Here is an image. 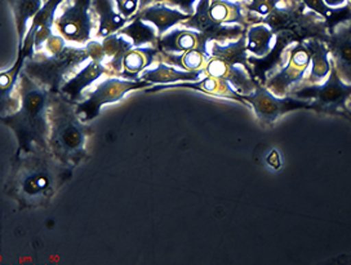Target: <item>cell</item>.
Masks as SVG:
<instances>
[{"label": "cell", "instance_id": "cell-3", "mask_svg": "<svg viewBox=\"0 0 351 265\" xmlns=\"http://www.w3.org/2000/svg\"><path fill=\"white\" fill-rule=\"evenodd\" d=\"M49 150L67 168L77 166L86 155L88 127L77 114V104L64 93H51L48 105Z\"/></svg>", "mask_w": 351, "mask_h": 265}, {"label": "cell", "instance_id": "cell-7", "mask_svg": "<svg viewBox=\"0 0 351 265\" xmlns=\"http://www.w3.org/2000/svg\"><path fill=\"white\" fill-rule=\"evenodd\" d=\"M285 65L267 78L265 86L276 96H288L292 89L302 84L308 74L311 56L305 42H295L285 52Z\"/></svg>", "mask_w": 351, "mask_h": 265}, {"label": "cell", "instance_id": "cell-15", "mask_svg": "<svg viewBox=\"0 0 351 265\" xmlns=\"http://www.w3.org/2000/svg\"><path fill=\"white\" fill-rule=\"evenodd\" d=\"M195 89L199 92H203L204 95L216 96L221 99L234 100L239 101L241 104H245L241 97V93L237 92V89L231 86L230 83L221 78L212 77V76H203L199 80L195 82H180V83H172V84H159L154 86L150 89H145L146 92H158L162 89Z\"/></svg>", "mask_w": 351, "mask_h": 265}, {"label": "cell", "instance_id": "cell-9", "mask_svg": "<svg viewBox=\"0 0 351 265\" xmlns=\"http://www.w3.org/2000/svg\"><path fill=\"white\" fill-rule=\"evenodd\" d=\"M65 1L66 0H47V1H44L43 7L40 8V11L38 12L32 20L27 34L25 36L23 45L19 49L16 62L11 67L14 73L21 74L26 60L29 57H32L35 52L43 51L45 42L49 39L51 35H53L52 29L55 27L57 10Z\"/></svg>", "mask_w": 351, "mask_h": 265}, {"label": "cell", "instance_id": "cell-18", "mask_svg": "<svg viewBox=\"0 0 351 265\" xmlns=\"http://www.w3.org/2000/svg\"><path fill=\"white\" fill-rule=\"evenodd\" d=\"M92 13L97 19L95 39H104L117 34L130 23L117 10L114 0H92Z\"/></svg>", "mask_w": 351, "mask_h": 265}, {"label": "cell", "instance_id": "cell-17", "mask_svg": "<svg viewBox=\"0 0 351 265\" xmlns=\"http://www.w3.org/2000/svg\"><path fill=\"white\" fill-rule=\"evenodd\" d=\"M137 16L141 17L145 23H152L155 26L159 38L191 17L180 11L178 8L165 4V1L154 3L143 11L138 12Z\"/></svg>", "mask_w": 351, "mask_h": 265}, {"label": "cell", "instance_id": "cell-20", "mask_svg": "<svg viewBox=\"0 0 351 265\" xmlns=\"http://www.w3.org/2000/svg\"><path fill=\"white\" fill-rule=\"evenodd\" d=\"M203 73L186 71L178 67H172L159 60L156 67H149L143 71L140 79L150 83L152 86L159 84H172L180 82H195L203 77Z\"/></svg>", "mask_w": 351, "mask_h": 265}, {"label": "cell", "instance_id": "cell-24", "mask_svg": "<svg viewBox=\"0 0 351 265\" xmlns=\"http://www.w3.org/2000/svg\"><path fill=\"white\" fill-rule=\"evenodd\" d=\"M209 14L219 25H239L248 27V19L241 0H210Z\"/></svg>", "mask_w": 351, "mask_h": 265}, {"label": "cell", "instance_id": "cell-34", "mask_svg": "<svg viewBox=\"0 0 351 265\" xmlns=\"http://www.w3.org/2000/svg\"><path fill=\"white\" fill-rule=\"evenodd\" d=\"M323 1L332 10H340L349 4L348 0H323Z\"/></svg>", "mask_w": 351, "mask_h": 265}, {"label": "cell", "instance_id": "cell-13", "mask_svg": "<svg viewBox=\"0 0 351 265\" xmlns=\"http://www.w3.org/2000/svg\"><path fill=\"white\" fill-rule=\"evenodd\" d=\"M208 38L197 30L187 27H175L162 35L156 43V48L162 54H184L189 51H200L209 54Z\"/></svg>", "mask_w": 351, "mask_h": 265}, {"label": "cell", "instance_id": "cell-36", "mask_svg": "<svg viewBox=\"0 0 351 265\" xmlns=\"http://www.w3.org/2000/svg\"><path fill=\"white\" fill-rule=\"evenodd\" d=\"M156 1H159V0H140V11L138 12L143 11L146 7L152 5V4L156 3Z\"/></svg>", "mask_w": 351, "mask_h": 265}, {"label": "cell", "instance_id": "cell-1", "mask_svg": "<svg viewBox=\"0 0 351 265\" xmlns=\"http://www.w3.org/2000/svg\"><path fill=\"white\" fill-rule=\"evenodd\" d=\"M66 168L51 150L17 155L8 193L21 207H44L60 188Z\"/></svg>", "mask_w": 351, "mask_h": 265}, {"label": "cell", "instance_id": "cell-8", "mask_svg": "<svg viewBox=\"0 0 351 265\" xmlns=\"http://www.w3.org/2000/svg\"><path fill=\"white\" fill-rule=\"evenodd\" d=\"M55 29L69 45L89 43L95 38L92 0L67 1L61 14L56 17Z\"/></svg>", "mask_w": 351, "mask_h": 265}, {"label": "cell", "instance_id": "cell-37", "mask_svg": "<svg viewBox=\"0 0 351 265\" xmlns=\"http://www.w3.org/2000/svg\"><path fill=\"white\" fill-rule=\"evenodd\" d=\"M348 111L351 114V100L349 101V104H348Z\"/></svg>", "mask_w": 351, "mask_h": 265}, {"label": "cell", "instance_id": "cell-10", "mask_svg": "<svg viewBox=\"0 0 351 265\" xmlns=\"http://www.w3.org/2000/svg\"><path fill=\"white\" fill-rule=\"evenodd\" d=\"M245 105L252 108L257 119L263 124H273L276 119L283 117L287 113L298 109L315 111L313 104L306 100H300L288 96H276L265 84L257 83L252 93L241 96Z\"/></svg>", "mask_w": 351, "mask_h": 265}, {"label": "cell", "instance_id": "cell-14", "mask_svg": "<svg viewBox=\"0 0 351 265\" xmlns=\"http://www.w3.org/2000/svg\"><path fill=\"white\" fill-rule=\"evenodd\" d=\"M204 76H212L228 80L241 96L252 93L257 84L252 79V71H250L248 69L241 65H231L212 56L204 69Z\"/></svg>", "mask_w": 351, "mask_h": 265}, {"label": "cell", "instance_id": "cell-27", "mask_svg": "<svg viewBox=\"0 0 351 265\" xmlns=\"http://www.w3.org/2000/svg\"><path fill=\"white\" fill-rule=\"evenodd\" d=\"M118 33L130 39L133 47L156 45L159 41V35L155 26L152 23H145L137 14Z\"/></svg>", "mask_w": 351, "mask_h": 265}, {"label": "cell", "instance_id": "cell-28", "mask_svg": "<svg viewBox=\"0 0 351 265\" xmlns=\"http://www.w3.org/2000/svg\"><path fill=\"white\" fill-rule=\"evenodd\" d=\"M160 61L165 64H169L172 67L186 70V71H197V73H203L204 69L208 64V60L210 55L203 54L200 51H189L184 54H159Z\"/></svg>", "mask_w": 351, "mask_h": 265}, {"label": "cell", "instance_id": "cell-4", "mask_svg": "<svg viewBox=\"0 0 351 265\" xmlns=\"http://www.w3.org/2000/svg\"><path fill=\"white\" fill-rule=\"evenodd\" d=\"M88 61L89 56L84 45H67L58 55H48L45 51L35 52L26 60L23 71L42 89L57 93L69 80L67 77Z\"/></svg>", "mask_w": 351, "mask_h": 265}, {"label": "cell", "instance_id": "cell-33", "mask_svg": "<svg viewBox=\"0 0 351 265\" xmlns=\"http://www.w3.org/2000/svg\"><path fill=\"white\" fill-rule=\"evenodd\" d=\"M165 1V4L178 8L180 11L186 13L189 16H193L195 12V4H197L199 0H159Z\"/></svg>", "mask_w": 351, "mask_h": 265}, {"label": "cell", "instance_id": "cell-21", "mask_svg": "<svg viewBox=\"0 0 351 265\" xmlns=\"http://www.w3.org/2000/svg\"><path fill=\"white\" fill-rule=\"evenodd\" d=\"M159 49L155 45L133 47L123 58L121 78L140 80L143 71L152 67L155 60L159 58Z\"/></svg>", "mask_w": 351, "mask_h": 265}, {"label": "cell", "instance_id": "cell-29", "mask_svg": "<svg viewBox=\"0 0 351 265\" xmlns=\"http://www.w3.org/2000/svg\"><path fill=\"white\" fill-rule=\"evenodd\" d=\"M297 1L302 3L308 11L317 13L322 19H324L327 23L332 21L333 23V27L336 25H339V23L351 20V5L348 11L342 12L345 11V8L346 7H343V8H340V10H332V8H329L328 5L323 0H297Z\"/></svg>", "mask_w": 351, "mask_h": 265}, {"label": "cell", "instance_id": "cell-19", "mask_svg": "<svg viewBox=\"0 0 351 265\" xmlns=\"http://www.w3.org/2000/svg\"><path fill=\"white\" fill-rule=\"evenodd\" d=\"M310 56H311V65L308 74L302 82V84H320L329 77L333 64L329 55L328 45L320 38H310L305 41ZM301 84V86H302Z\"/></svg>", "mask_w": 351, "mask_h": 265}, {"label": "cell", "instance_id": "cell-5", "mask_svg": "<svg viewBox=\"0 0 351 265\" xmlns=\"http://www.w3.org/2000/svg\"><path fill=\"white\" fill-rule=\"evenodd\" d=\"M152 87L145 80H131L121 77H108L99 82V86L90 91L84 100L77 104L79 119L84 123L96 119L105 105L115 104L127 96L132 91L147 89Z\"/></svg>", "mask_w": 351, "mask_h": 265}, {"label": "cell", "instance_id": "cell-31", "mask_svg": "<svg viewBox=\"0 0 351 265\" xmlns=\"http://www.w3.org/2000/svg\"><path fill=\"white\" fill-rule=\"evenodd\" d=\"M117 10L123 17L131 21L140 11V0H114Z\"/></svg>", "mask_w": 351, "mask_h": 265}, {"label": "cell", "instance_id": "cell-11", "mask_svg": "<svg viewBox=\"0 0 351 265\" xmlns=\"http://www.w3.org/2000/svg\"><path fill=\"white\" fill-rule=\"evenodd\" d=\"M210 0H199L194 14L181 23L182 27L197 30L208 38L209 42L229 43L239 39L245 34L247 27L239 25H219L209 14Z\"/></svg>", "mask_w": 351, "mask_h": 265}, {"label": "cell", "instance_id": "cell-12", "mask_svg": "<svg viewBox=\"0 0 351 265\" xmlns=\"http://www.w3.org/2000/svg\"><path fill=\"white\" fill-rule=\"evenodd\" d=\"M324 42L328 45L337 76L345 83L351 84V20L332 27Z\"/></svg>", "mask_w": 351, "mask_h": 265}, {"label": "cell", "instance_id": "cell-38", "mask_svg": "<svg viewBox=\"0 0 351 265\" xmlns=\"http://www.w3.org/2000/svg\"><path fill=\"white\" fill-rule=\"evenodd\" d=\"M348 3H349V4L351 5V0H348Z\"/></svg>", "mask_w": 351, "mask_h": 265}, {"label": "cell", "instance_id": "cell-32", "mask_svg": "<svg viewBox=\"0 0 351 265\" xmlns=\"http://www.w3.org/2000/svg\"><path fill=\"white\" fill-rule=\"evenodd\" d=\"M67 45H69V43L66 42L65 39H64L61 35L53 34V35H51L49 39L45 42L43 51H45L48 55H58V54H61V52L65 49Z\"/></svg>", "mask_w": 351, "mask_h": 265}, {"label": "cell", "instance_id": "cell-30", "mask_svg": "<svg viewBox=\"0 0 351 265\" xmlns=\"http://www.w3.org/2000/svg\"><path fill=\"white\" fill-rule=\"evenodd\" d=\"M241 1L245 12L253 13L260 19H263L274 11L278 5L285 3V0H241Z\"/></svg>", "mask_w": 351, "mask_h": 265}, {"label": "cell", "instance_id": "cell-26", "mask_svg": "<svg viewBox=\"0 0 351 265\" xmlns=\"http://www.w3.org/2000/svg\"><path fill=\"white\" fill-rule=\"evenodd\" d=\"M14 16V23L17 29L19 49L21 48L25 36L29 30V21H32L35 14L43 7L44 0H7Z\"/></svg>", "mask_w": 351, "mask_h": 265}, {"label": "cell", "instance_id": "cell-16", "mask_svg": "<svg viewBox=\"0 0 351 265\" xmlns=\"http://www.w3.org/2000/svg\"><path fill=\"white\" fill-rule=\"evenodd\" d=\"M104 76L110 77L108 65L102 61L89 60L84 67L77 70V73L66 82L60 92L64 93L70 101L77 104L83 96V92Z\"/></svg>", "mask_w": 351, "mask_h": 265}, {"label": "cell", "instance_id": "cell-22", "mask_svg": "<svg viewBox=\"0 0 351 265\" xmlns=\"http://www.w3.org/2000/svg\"><path fill=\"white\" fill-rule=\"evenodd\" d=\"M245 45L250 55L263 58L274 49L276 33L266 23H252L245 30Z\"/></svg>", "mask_w": 351, "mask_h": 265}, {"label": "cell", "instance_id": "cell-2", "mask_svg": "<svg viewBox=\"0 0 351 265\" xmlns=\"http://www.w3.org/2000/svg\"><path fill=\"white\" fill-rule=\"evenodd\" d=\"M16 93L20 99L19 109L3 115L1 122L11 128L17 139V155L49 150L48 105L51 93L38 86L23 70L16 86Z\"/></svg>", "mask_w": 351, "mask_h": 265}, {"label": "cell", "instance_id": "cell-39", "mask_svg": "<svg viewBox=\"0 0 351 265\" xmlns=\"http://www.w3.org/2000/svg\"><path fill=\"white\" fill-rule=\"evenodd\" d=\"M44 1H47V0H44Z\"/></svg>", "mask_w": 351, "mask_h": 265}, {"label": "cell", "instance_id": "cell-35", "mask_svg": "<svg viewBox=\"0 0 351 265\" xmlns=\"http://www.w3.org/2000/svg\"><path fill=\"white\" fill-rule=\"evenodd\" d=\"M269 163L274 167V168H279L280 167V159H279V155H278L276 152H274L271 157L269 158Z\"/></svg>", "mask_w": 351, "mask_h": 265}, {"label": "cell", "instance_id": "cell-6", "mask_svg": "<svg viewBox=\"0 0 351 265\" xmlns=\"http://www.w3.org/2000/svg\"><path fill=\"white\" fill-rule=\"evenodd\" d=\"M289 95L311 102L317 111L330 114L343 113L348 111V104L351 100V84L341 80L336 70L332 69L329 77L323 83L298 86Z\"/></svg>", "mask_w": 351, "mask_h": 265}, {"label": "cell", "instance_id": "cell-25", "mask_svg": "<svg viewBox=\"0 0 351 265\" xmlns=\"http://www.w3.org/2000/svg\"><path fill=\"white\" fill-rule=\"evenodd\" d=\"M209 54L212 57L219 58L231 65H241L248 69L250 71V54L247 51L245 45V34L241 35L239 39L229 42V43H219V42H210L209 43Z\"/></svg>", "mask_w": 351, "mask_h": 265}, {"label": "cell", "instance_id": "cell-23", "mask_svg": "<svg viewBox=\"0 0 351 265\" xmlns=\"http://www.w3.org/2000/svg\"><path fill=\"white\" fill-rule=\"evenodd\" d=\"M105 64L109 67L110 77H121L123 71V58L128 51L133 48L131 41L117 33L101 39Z\"/></svg>", "mask_w": 351, "mask_h": 265}]
</instances>
